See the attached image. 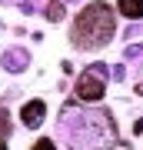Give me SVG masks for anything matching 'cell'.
I'll return each mask as SVG.
<instances>
[{
  "label": "cell",
  "instance_id": "6da1fadb",
  "mask_svg": "<svg viewBox=\"0 0 143 150\" xmlns=\"http://www.w3.org/2000/svg\"><path fill=\"white\" fill-rule=\"evenodd\" d=\"M113 33H117L113 10L106 4H100V0L90 4L73 23V43H80V47H103Z\"/></svg>",
  "mask_w": 143,
  "mask_h": 150
},
{
  "label": "cell",
  "instance_id": "7a4b0ae2",
  "mask_svg": "<svg viewBox=\"0 0 143 150\" xmlns=\"http://www.w3.org/2000/svg\"><path fill=\"white\" fill-rule=\"evenodd\" d=\"M103 93H106V80H103L100 67H90L77 77V97L80 100H100Z\"/></svg>",
  "mask_w": 143,
  "mask_h": 150
},
{
  "label": "cell",
  "instance_id": "3957f363",
  "mask_svg": "<svg viewBox=\"0 0 143 150\" xmlns=\"http://www.w3.org/2000/svg\"><path fill=\"white\" fill-rule=\"evenodd\" d=\"M43 113H47V103H43V100H30V103H23V110H20V120L27 123V127H40Z\"/></svg>",
  "mask_w": 143,
  "mask_h": 150
},
{
  "label": "cell",
  "instance_id": "277c9868",
  "mask_svg": "<svg viewBox=\"0 0 143 150\" xmlns=\"http://www.w3.org/2000/svg\"><path fill=\"white\" fill-rule=\"evenodd\" d=\"M120 13L123 17H143V0H120Z\"/></svg>",
  "mask_w": 143,
  "mask_h": 150
},
{
  "label": "cell",
  "instance_id": "5b68a950",
  "mask_svg": "<svg viewBox=\"0 0 143 150\" xmlns=\"http://www.w3.org/2000/svg\"><path fill=\"white\" fill-rule=\"evenodd\" d=\"M47 17H50V20H60V17H63V7H60V4H50Z\"/></svg>",
  "mask_w": 143,
  "mask_h": 150
},
{
  "label": "cell",
  "instance_id": "8992f818",
  "mask_svg": "<svg viewBox=\"0 0 143 150\" xmlns=\"http://www.w3.org/2000/svg\"><path fill=\"white\" fill-rule=\"evenodd\" d=\"M33 150H57V147H53V140L43 137V140H37V144H33Z\"/></svg>",
  "mask_w": 143,
  "mask_h": 150
},
{
  "label": "cell",
  "instance_id": "52a82bcc",
  "mask_svg": "<svg viewBox=\"0 0 143 150\" xmlns=\"http://www.w3.org/2000/svg\"><path fill=\"white\" fill-rule=\"evenodd\" d=\"M7 127H10V117H7V110L0 107V134H7Z\"/></svg>",
  "mask_w": 143,
  "mask_h": 150
},
{
  "label": "cell",
  "instance_id": "ba28073f",
  "mask_svg": "<svg viewBox=\"0 0 143 150\" xmlns=\"http://www.w3.org/2000/svg\"><path fill=\"white\" fill-rule=\"evenodd\" d=\"M0 150H4V147H0Z\"/></svg>",
  "mask_w": 143,
  "mask_h": 150
}]
</instances>
